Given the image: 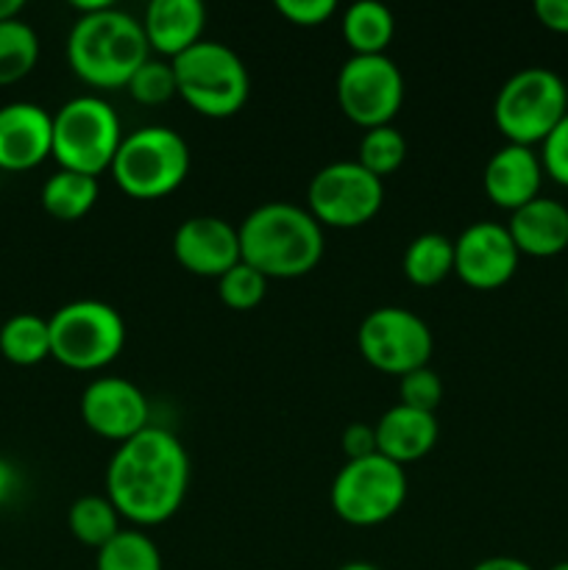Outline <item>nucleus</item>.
<instances>
[{
	"label": "nucleus",
	"instance_id": "6e6552de",
	"mask_svg": "<svg viewBox=\"0 0 568 570\" xmlns=\"http://www.w3.org/2000/svg\"><path fill=\"white\" fill-rule=\"evenodd\" d=\"M50 356L70 371H100L120 356L126 345V321L104 301H72L53 312Z\"/></svg>",
	"mask_w": 568,
	"mask_h": 570
},
{
	"label": "nucleus",
	"instance_id": "c85d7f7f",
	"mask_svg": "<svg viewBox=\"0 0 568 570\" xmlns=\"http://www.w3.org/2000/svg\"><path fill=\"white\" fill-rule=\"evenodd\" d=\"M267 293V278L259 271H254L251 265H245L243 259L232 267L228 273H223L217 278V295H221L223 304L234 312H248L254 306H259L265 301Z\"/></svg>",
	"mask_w": 568,
	"mask_h": 570
},
{
	"label": "nucleus",
	"instance_id": "412c9836",
	"mask_svg": "<svg viewBox=\"0 0 568 570\" xmlns=\"http://www.w3.org/2000/svg\"><path fill=\"white\" fill-rule=\"evenodd\" d=\"M340 26H343L345 45L354 50V56H384L395 33L393 11L376 0H360L349 6Z\"/></svg>",
	"mask_w": 568,
	"mask_h": 570
},
{
	"label": "nucleus",
	"instance_id": "58836bf2",
	"mask_svg": "<svg viewBox=\"0 0 568 570\" xmlns=\"http://www.w3.org/2000/svg\"><path fill=\"white\" fill-rule=\"evenodd\" d=\"M109 0H72V9L76 11H81V17L84 14H95V11H104V9H109Z\"/></svg>",
	"mask_w": 568,
	"mask_h": 570
},
{
	"label": "nucleus",
	"instance_id": "a211bd4d",
	"mask_svg": "<svg viewBox=\"0 0 568 570\" xmlns=\"http://www.w3.org/2000/svg\"><path fill=\"white\" fill-rule=\"evenodd\" d=\"M206 26V9L200 0H150L143 17V31L150 50L178 59L200 42Z\"/></svg>",
	"mask_w": 568,
	"mask_h": 570
},
{
	"label": "nucleus",
	"instance_id": "ea45409f",
	"mask_svg": "<svg viewBox=\"0 0 568 570\" xmlns=\"http://www.w3.org/2000/svg\"><path fill=\"white\" fill-rule=\"evenodd\" d=\"M340 570H379V568L371 566V562H349V566H343Z\"/></svg>",
	"mask_w": 568,
	"mask_h": 570
},
{
	"label": "nucleus",
	"instance_id": "b1692460",
	"mask_svg": "<svg viewBox=\"0 0 568 570\" xmlns=\"http://www.w3.org/2000/svg\"><path fill=\"white\" fill-rule=\"evenodd\" d=\"M454 273V243L443 234H421L404 250V276L415 287H438Z\"/></svg>",
	"mask_w": 568,
	"mask_h": 570
},
{
	"label": "nucleus",
	"instance_id": "9b49d317",
	"mask_svg": "<svg viewBox=\"0 0 568 570\" xmlns=\"http://www.w3.org/2000/svg\"><path fill=\"white\" fill-rule=\"evenodd\" d=\"M356 343H360V354L368 365L399 379L418 367H427L434 348L427 323L415 312L401 309V306L373 309L360 323Z\"/></svg>",
	"mask_w": 568,
	"mask_h": 570
},
{
	"label": "nucleus",
	"instance_id": "0eeeda50",
	"mask_svg": "<svg viewBox=\"0 0 568 570\" xmlns=\"http://www.w3.org/2000/svg\"><path fill=\"white\" fill-rule=\"evenodd\" d=\"M123 128L117 111L98 95H81L53 115V159L61 170L98 178L111 170Z\"/></svg>",
	"mask_w": 568,
	"mask_h": 570
},
{
	"label": "nucleus",
	"instance_id": "f8f14e48",
	"mask_svg": "<svg viewBox=\"0 0 568 570\" xmlns=\"http://www.w3.org/2000/svg\"><path fill=\"white\" fill-rule=\"evenodd\" d=\"M340 111L360 128L390 126L404 104V76L384 56H351L337 72Z\"/></svg>",
	"mask_w": 568,
	"mask_h": 570
},
{
	"label": "nucleus",
	"instance_id": "4be33fe9",
	"mask_svg": "<svg viewBox=\"0 0 568 570\" xmlns=\"http://www.w3.org/2000/svg\"><path fill=\"white\" fill-rule=\"evenodd\" d=\"M98 178L84 176V173L59 170L45 181L39 200H42V209L53 220L76 223L92 212V206L98 204Z\"/></svg>",
	"mask_w": 568,
	"mask_h": 570
},
{
	"label": "nucleus",
	"instance_id": "9d476101",
	"mask_svg": "<svg viewBox=\"0 0 568 570\" xmlns=\"http://www.w3.org/2000/svg\"><path fill=\"white\" fill-rule=\"evenodd\" d=\"M384 204L382 178L360 161H332L315 173L306 189V212L323 228H360L379 215Z\"/></svg>",
	"mask_w": 568,
	"mask_h": 570
},
{
	"label": "nucleus",
	"instance_id": "f3484780",
	"mask_svg": "<svg viewBox=\"0 0 568 570\" xmlns=\"http://www.w3.org/2000/svg\"><path fill=\"white\" fill-rule=\"evenodd\" d=\"M540 181H543L540 156H535L532 148L510 142L490 156L482 176L484 195L507 212H516L529 200L540 198Z\"/></svg>",
	"mask_w": 568,
	"mask_h": 570
},
{
	"label": "nucleus",
	"instance_id": "e433bc0d",
	"mask_svg": "<svg viewBox=\"0 0 568 570\" xmlns=\"http://www.w3.org/2000/svg\"><path fill=\"white\" fill-rule=\"evenodd\" d=\"M471 570H532L518 557H488V560L477 562Z\"/></svg>",
	"mask_w": 568,
	"mask_h": 570
},
{
	"label": "nucleus",
	"instance_id": "5701e85b",
	"mask_svg": "<svg viewBox=\"0 0 568 570\" xmlns=\"http://www.w3.org/2000/svg\"><path fill=\"white\" fill-rule=\"evenodd\" d=\"M0 354L20 367H33L50 356V326L45 317L22 312L0 328Z\"/></svg>",
	"mask_w": 568,
	"mask_h": 570
},
{
	"label": "nucleus",
	"instance_id": "a878e982",
	"mask_svg": "<svg viewBox=\"0 0 568 570\" xmlns=\"http://www.w3.org/2000/svg\"><path fill=\"white\" fill-rule=\"evenodd\" d=\"M39 61V37L28 22H0V87L22 81Z\"/></svg>",
	"mask_w": 568,
	"mask_h": 570
},
{
	"label": "nucleus",
	"instance_id": "f704fd0d",
	"mask_svg": "<svg viewBox=\"0 0 568 570\" xmlns=\"http://www.w3.org/2000/svg\"><path fill=\"white\" fill-rule=\"evenodd\" d=\"M535 17L555 33H568V0H538Z\"/></svg>",
	"mask_w": 568,
	"mask_h": 570
},
{
	"label": "nucleus",
	"instance_id": "72a5a7b5",
	"mask_svg": "<svg viewBox=\"0 0 568 570\" xmlns=\"http://www.w3.org/2000/svg\"><path fill=\"white\" fill-rule=\"evenodd\" d=\"M340 445H343V454L349 456V462L373 456L376 454V429L368 426V423H351V426H345Z\"/></svg>",
	"mask_w": 568,
	"mask_h": 570
},
{
	"label": "nucleus",
	"instance_id": "bb28decb",
	"mask_svg": "<svg viewBox=\"0 0 568 570\" xmlns=\"http://www.w3.org/2000/svg\"><path fill=\"white\" fill-rule=\"evenodd\" d=\"M95 570H161L159 546L139 529H120L98 549Z\"/></svg>",
	"mask_w": 568,
	"mask_h": 570
},
{
	"label": "nucleus",
	"instance_id": "1a4fd4ad",
	"mask_svg": "<svg viewBox=\"0 0 568 570\" xmlns=\"http://www.w3.org/2000/svg\"><path fill=\"white\" fill-rule=\"evenodd\" d=\"M332 510L351 527H379L399 515L407 501V473L382 454L351 460L334 476Z\"/></svg>",
	"mask_w": 568,
	"mask_h": 570
},
{
	"label": "nucleus",
	"instance_id": "f03ea898",
	"mask_svg": "<svg viewBox=\"0 0 568 570\" xmlns=\"http://www.w3.org/2000/svg\"><path fill=\"white\" fill-rule=\"evenodd\" d=\"M239 259L265 278H301L323 259V226L304 206L262 204L239 223Z\"/></svg>",
	"mask_w": 568,
	"mask_h": 570
},
{
	"label": "nucleus",
	"instance_id": "c9c22d12",
	"mask_svg": "<svg viewBox=\"0 0 568 570\" xmlns=\"http://www.w3.org/2000/svg\"><path fill=\"white\" fill-rule=\"evenodd\" d=\"M17 484H20V476H17L14 465L0 460V504H6L17 493Z\"/></svg>",
	"mask_w": 568,
	"mask_h": 570
},
{
	"label": "nucleus",
	"instance_id": "c756f323",
	"mask_svg": "<svg viewBox=\"0 0 568 570\" xmlns=\"http://www.w3.org/2000/svg\"><path fill=\"white\" fill-rule=\"evenodd\" d=\"M128 92L137 104L143 106H161L173 98L176 92V76H173V65L159 59H148L134 78L128 81Z\"/></svg>",
	"mask_w": 568,
	"mask_h": 570
},
{
	"label": "nucleus",
	"instance_id": "f257e3e1",
	"mask_svg": "<svg viewBox=\"0 0 568 570\" xmlns=\"http://www.w3.org/2000/svg\"><path fill=\"white\" fill-rule=\"evenodd\" d=\"M189 456L182 440L161 426H148L117 445L106 468V499L120 518L137 527H159L184 504Z\"/></svg>",
	"mask_w": 568,
	"mask_h": 570
},
{
	"label": "nucleus",
	"instance_id": "79ce46f5",
	"mask_svg": "<svg viewBox=\"0 0 568 570\" xmlns=\"http://www.w3.org/2000/svg\"><path fill=\"white\" fill-rule=\"evenodd\" d=\"M566 295H568V287H566Z\"/></svg>",
	"mask_w": 568,
	"mask_h": 570
},
{
	"label": "nucleus",
	"instance_id": "2f4dec72",
	"mask_svg": "<svg viewBox=\"0 0 568 570\" xmlns=\"http://www.w3.org/2000/svg\"><path fill=\"white\" fill-rule=\"evenodd\" d=\"M540 165L549 178L568 189V115L557 122L555 131L540 142Z\"/></svg>",
	"mask_w": 568,
	"mask_h": 570
},
{
	"label": "nucleus",
	"instance_id": "4c0bfd02",
	"mask_svg": "<svg viewBox=\"0 0 568 570\" xmlns=\"http://www.w3.org/2000/svg\"><path fill=\"white\" fill-rule=\"evenodd\" d=\"M22 9H26V3H22V0H0V22L17 20Z\"/></svg>",
	"mask_w": 568,
	"mask_h": 570
},
{
	"label": "nucleus",
	"instance_id": "2eb2a0df",
	"mask_svg": "<svg viewBox=\"0 0 568 570\" xmlns=\"http://www.w3.org/2000/svg\"><path fill=\"white\" fill-rule=\"evenodd\" d=\"M173 256L187 273L221 278L239 262V232L223 217H189L173 234Z\"/></svg>",
	"mask_w": 568,
	"mask_h": 570
},
{
	"label": "nucleus",
	"instance_id": "39448f33",
	"mask_svg": "<svg viewBox=\"0 0 568 570\" xmlns=\"http://www.w3.org/2000/svg\"><path fill=\"white\" fill-rule=\"evenodd\" d=\"M109 173L128 198H165L187 178L189 148L182 134L167 126L137 128L123 137Z\"/></svg>",
	"mask_w": 568,
	"mask_h": 570
},
{
	"label": "nucleus",
	"instance_id": "7ed1b4c3",
	"mask_svg": "<svg viewBox=\"0 0 568 570\" xmlns=\"http://www.w3.org/2000/svg\"><path fill=\"white\" fill-rule=\"evenodd\" d=\"M150 59L143 22L126 11L109 9L78 17L67 37V61L84 83L123 89Z\"/></svg>",
	"mask_w": 568,
	"mask_h": 570
},
{
	"label": "nucleus",
	"instance_id": "7c9ffc66",
	"mask_svg": "<svg viewBox=\"0 0 568 570\" xmlns=\"http://www.w3.org/2000/svg\"><path fill=\"white\" fill-rule=\"evenodd\" d=\"M399 395L404 406H412V410H421V412H432L434 415V410H438L440 401H443V382H440V376L429 365L418 367V371L401 376Z\"/></svg>",
	"mask_w": 568,
	"mask_h": 570
},
{
	"label": "nucleus",
	"instance_id": "6ab92c4d",
	"mask_svg": "<svg viewBox=\"0 0 568 570\" xmlns=\"http://www.w3.org/2000/svg\"><path fill=\"white\" fill-rule=\"evenodd\" d=\"M507 232H510L518 254L549 259L568 248V209L560 200L535 198L512 212Z\"/></svg>",
	"mask_w": 568,
	"mask_h": 570
},
{
	"label": "nucleus",
	"instance_id": "423d86ee",
	"mask_svg": "<svg viewBox=\"0 0 568 570\" xmlns=\"http://www.w3.org/2000/svg\"><path fill=\"white\" fill-rule=\"evenodd\" d=\"M566 115V81L546 67H527L507 78L493 104L496 128L507 142L523 148L543 142Z\"/></svg>",
	"mask_w": 568,
	"mask_h": 570
},
{
	"label": "nucleus",
	"instance_id": "a19ab883",
	"mask_svg": "<svg viewBox=\"0 0 568 570\" xmlns=\"http://www.w3.org/2000/svg\"><path fill=\"white\" fill-rule=\"evenodd\" d=\"M549 570H568V562H557V566H551Z\"/></svg>",
	"mask_w": 568,
	"mask_h": 570
},
{
	"label": "nucleus",
	"instance_id": "473e14b6",
	"mask_svg": "<svg viewBox=\"0 0 568 570\" xmlns=\"http://www.w3.org/2000/svg\"><path fill=\"white\" fill-rule=\"evenodd\" d=\"M276 11L298 28H317L337 11L334 0H276Z\"/></svg>",
	"mask_w": 568,
	"mask_h": 570
},
{
	"label": "nucleus",
	"instance_id": "20e7f679",
	"mask_svg": "<svg viewBox=\"0 0 568 570\" xmlns=\"http://www.w3.org/2000/svg\"><path fill=\"white\" fill-rule=\"evenodd\" d=\"M170 65L176 76V92L193 111L212 120H226L243 111L251 92V78L243 59L228 45L200 39Z\"/></svg>",
	"mask_w": 568,
	"mask_h": 570
},
{
	"label": "nucleus",
	"instance_id": "ddd939ff",
	"mask_svg": "<svg viewBox=\"0 0 568 570\" xmlns=\"http://www.w3.org/2000/svg\"><path fill=\"white\" fill-rule=\"evenodd\" d=\"M516 243L501 223H471L454 239V273L471 289H499L518 271Z\"/></svg>",
	"mask_w": 568,
	"mask_h": 570
},
{
	"label": "nucleus",
	"instance_id": "dca6fc26",
	"mask_svg": "<svg viewBox=\"0 0 568 570\" xmlns=\"http://www.w3.org/2000/svg\"><path fill=\"white\" fill-rule=\"evenodd\" d=\"M50 154H53V115L26 100L0 106V170H33Z\"/></svg>",
	"mask_w": 568,
	"mask_h": 570
},
{
	"label": "nucleus",
	"instance_id": "393cba45",
	"mask_svg": "<svg viewBox=\"0 0 568 570\" xmlns=\"http://www.w3.org/2000/svg\"><path fill=\"white\" fill-rule=\"evenodd\" d=\"M67 527L78 543L98 551L120 532V512L106 495H84L67 512Z\"/></svg>",
	"mask_w": 568,
	"mask_h": 570
},
{
	"label": "nucleus",
	"instance_id": "cd10ccee",
	"mask_svg": "<svg viewBox=\"0 0 568 570\" xmlns=\"http://www.w3.org/2000/svg\"><path fill=\"white\" fill-rule=\"evenodd\" d=\"M407 159V142L401 137L399 128L382 126L365 131L360 142V165L365 167L368 173H373L376 178L390 176V173L399 170Z\"/></svg>",
	"mask_w": 568,
	"mask_h": 570
},
{
	"label": "nucleus",
	"instance_id": "4468645a",
	"mask_svg": "<svg viewBox=\"0 0 568 570\" xmlns=\"http://www.w3.org/2000/svg\"><path fill=\"white\" fill-rule=\"evenodd\" d=\"M81 417L98 438L126 443L150 426V406L143 390L128 379H95L81 393Z\"/></svg>",
	"mask_w": 568,
	"mask_h": 570
},
{
	"label": "nucleus",
	"instance_id": "aec40b11",
	"mask_svg": "<svg viewBox=\"0 0 568 570\" xmlns=\"http://www.w3.org/2000/svg\"><path fill=\"white\" fill-rule=\"evenodd\" d=\"M376 454L388 456L395 465L418 462L438 445V417L432 412L412 410L395 404L393 410L379 417L376 426Z\"/></svg>",
	"mask_w": 568,
	"mask_h": 570
}]
</instances>
